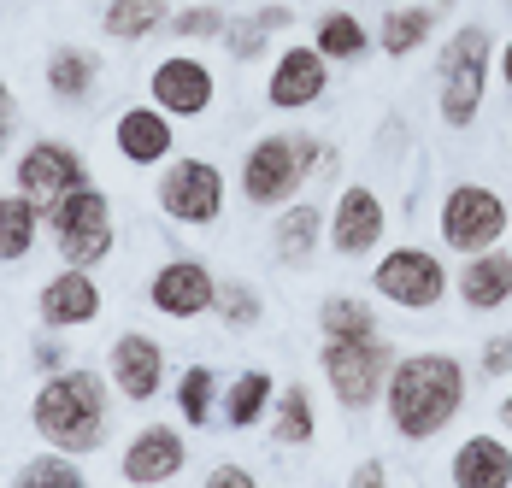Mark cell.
Returning <instances> with one entry per match:
<instances>
[{
    "label": "cell",
    "instance_id": "cell-6",
    "mask_svg": "<svg viewBox=\"0 0 512 488\" xmlns=\"http://www.w3.org/2000/svg\"><path fill=\"white\" fill-rule=\"evenodd\" d=\"M507 200L483 183H460L454 195L442 200V242L454 253H483L507 236Z\"/></svg>",
    "mask_w": 512,
    "mask_h": 488
},
{
    "label": "cell",
    "instance_id": "cell-21",
    "mask_svg": "<svg viewBox=\"0 0 512 488\" xmlns=\"http://www.w3.org/2000/svg\"><path fill=\"white\" fill-rule=\"evenodd\" d=\"M318 230H324V212L318 206H289L283 218H277V253L289 259V265H307L312 253H318Z\"/></svg>",
    "mask_w": 512,
    "mask_h": 488
},
{
    "label": "cell",
    "instance_id": "cell-15",
    "mask_svg": "<svg viewBox=\"0 0 512 488\" xmlns=\"http://www.w3.org/2000/svg\"><path fill=\"white\" fill-rule=\"evenodd\" d=\"M154 100H159V112L201 118L212 106V71L201 59H165V65H154Z\"/></svg>",
    "mask_w": 512,
    "mask_h": 488
},
{
    "label": "cell",
    "instance_id": "cell-36",
    "mask_svg": "<svg viewBox=\"0 0 512 488\" xmlns=\"http://www.w3.org/2000/svg\"><path fill=\"white\" fill-rule=\"evenodd\" d=\"M206 488H254V477H248L242 465H212V477H206Z\"/></svg>",
    "mask_w": 512,
    "mask_h": 488
},
{
    "label": "cell",
    "instance_id": "cell-28",
    "mask_svg": "<svg viewBox=\"0 0 512 488\" xmlns=\"http://www.w3.org/2000/svg\"><path fill=\"white\" fill-rule=\"evenodd\" d=\"M318 324H324V336H377V318H371V306H365V300H354V294H336V300H324Z\"/></svg>",
    "mask_w": 512,
    "mask_h": 488
},
{
    "label": "cell",
    "instance_id": "cell-20",
    "mask_svg": "<svg viewBox=\"0 0 512 488\" xmlns=\"http://www.w3.org/2000/svg\"><path fill=\"white\" fill-rule=\"evenodd\" d=\"M112 136H118V153H124L130 165H154V159L171 153V124H165L159 112H148V106H130Z\"/></svg>",
    "mask_w": 512,
    "mask_h": 488
},
{
    "label": "cell",
    "instance_id": "cell-24",
    "mask_svg": "<svg viewBox=\"0 0 512 488\" xmlns=\"http://www.w3.org/2000/svg\"><path fill=\"white\" fill-rule=\"evenodd\" d=\"M265 400H271V377H265V371H242V377L230 383V394H224V418H230L236 430H248V424H259Z\"/></svg>",
    "mask_w": 512,
    "mask_h": 488
},
{
    "label": "cell",
    "instance_id": "cell-25",
    "mask_svg": "<svg viewBox=\"0 0 512 488\" xmlns=\"http://www.w3.org/2000/svg\"><path fill=\"white\" fill-rule=\"evenodd\" d=\"M95 53H77V48H59L48 59V83H53V95H65V100H83L89 95V83H95Z\"/></svg>",
    "mask_w": 512,
    "mask_h": 488
},
{
    "label": "cell",
    "instance_id": "cell-10",
    "mask_svg": "<svg viewBox=\"0 0 512 488\" xmlns=\"http://www.w3.org/2000/svg\"><path fill=\"white\" fill-rule=\"evenodd\" d=\"M159 206H165L171 218H183V224H212L218 206H224V177H218V165H206V159H177V165L159 177Z\"/></svg>",
    "mask_w": 512,
    "mask_h": 488
},
{
    "label": "cell",
    "instance_id": "cell-27",
    "mask_svg": "<svg viewBox=\"0 0 512 488\" xmlns=\"http://www.w3.org/2000/svg\"><path fill=\"white\" fill-rule=\"evenodd\" d=\"M430 24H436V18H430L424 6H395V12L383 18V53H389V59H407V53L430 36Z\"/></svg>",
    "mask_w": 512,
    "mask_h": 488
},
{
    "label": "cell",
    "instance_id": "cell-9",
    "mask_svg": "<svg viewBox=\"0 0 512 488\" xmlns=\"http://www.w3.org/2000/svg\"><path fill=\"white\" fill-rule=\"evenodd\" d=\"M83 183H89V171H83V159L65 142H36L18 159V195L36 200V212H53L59 200L71 195V189H83Z\"/></svg>",
    "mask_w": 512,
    "mask_h": 488
},
{
    "label": "cell",
    "instance_id": "cell-37",
    "mask_svg": "<svg viewBox=\"0 0 512 488\" xmlns=\"http://www.w3.org/2000/svg\"><path fill=\"white\" fill-rule=\"evenodd\" d=\"M36 365L59 371V365H65V347H59V342H42V347H36Z\"/></svg>",
    "mask_w": 512,
    "mask_h": 488
},
{
    "label": "cell",
    "instance_id": "cell-5",
    "mask_svg": "<svg viewBox=\"0 0 512 488\" xmlns=\"http://www.w3.org/2000/svg\"><path fill=\"white\" fill-rule=\"evenodd\" d=\"M48 224H53V236H59V253L71 265H101L106 253H112V206H106V195L95 183L71 189L48 212Z\"/></svg>",
    "mask_w": 512,
    "mask_h": 488
},
{
    "label": "cell",
    "instance_id": "cell-34",
    "mask_svg": "<svg viewBox=\"0 0 512 488\" xmlns=\"http://www.w3.org/2000/svg\"><path fill=\"white\" fill-rule=\"evenodd\" d=\"M171 24H177V36H224V12H212V6H189Z\"/></svg>",
    "mask_w": 512,
    "mask_h": 488
},
{
    "label": "cell",
    "instance_id": "cell-19",
    "mask_svg": "<svg viewBox=\"0 0 512 488\" xmlns=\"http://www.w3.org/2000/svg\"><path fill=\"white\" fill-rule=\"evenodd\" d=\"M454 483L460 488H507L512 483V453L495 436H471L454 453Z\"/></svg>",
    "mask_w": 512,
    "mask_h": 488
},
{
    "label": "cell",
    "instance_id": "cell-8",
    "mask_svg": "<svg viewBox=\"0 0 512 488\" xmlns=\"http://www.w3.org/2000/svg\"><path fill=\"white\" fill-rule=\"evenodd\" d=\"M301 177H307V159H301V142H295V136H265V142H254V153L242 159V195L254 200V206H283V200H295Z\"/></svg>",
    "mask_w": 512,
    "mask_h": 488
},
{
    "label": "cell",
    "instance_id": "cell-35",
    "mask_svg": "<svg viewBox=\"0 0 512 488\" xmlns=\"http://www.w3.org/2000/svg\"><path fill=\"white\" fill-rule=\"evenodd\" d=\"M483 371H489V377H507L512 371V336H489V347H483Z\"/></svg>",
    "mask_w": 512,
    "mask_h": 488
},
{
    "label": "cell",
    "instance_id": "cell-7",
    "mask_svg": "<svg viewBox=\"0 0 512 488\" xmlns=\"http://www.w3.org/2000/svg\"><path fill=\"white\" fill-rule=\"evenodd\" d=\"M371 283H377L383 300H395V306H407V312H424V306H436V300H442L448 271H442V259H436V253H424V247H395V253H383V259H377Z\"/></svg>",
    "mask_w": 512,
    "mask_h": 488
},
{
    "label": "cell",
    "instance_id": "cell-38",
    "mask_svg": "<svg viewBox=\"0 0 512 488\" xmlns=\"http://www.w3.org/2000/svg\"><path fill=\"white\" fill-rule=\"evenodd\" d=\"M6 136H12V89L0 83V147H6Z\"/></svg>",
    "mask_w": 512,
    "mask_h": 488
},
{
    "label": "cell",
    "instance_id": "cell-39",
    "mask_svg": "<svg viewBox=\"0 0 512 488\" xmlns=\"http://www.w3.org/2000/svg\"><path fill=\"white\" fill-rule=\"evenodd\" d=\"M383 483V465H377V459H371V465H359L354 471V488H377Z\"/></svg>",
    "mask_w": 512,
    "mask_h": 488
},
{
    "label": "cell",
    "instance_id": "cell-12",
    "mask_svg": "<svg viewBox=\"0 0 512 488\" xmlns=\"http://www.w3.org/2000/svg\"><path fill=\"white\" fill-rule=\"evenodd\" d=\"M383 200L371 195V189H342L336 200V212H330V247L342 253V259H359V253H371V247L383 242Z\"/></svg>",
    "mask_w": 512,
    "mask_h": 488
},
{
    "label": "cell",
    "instance_id": "cell-31",
    "mask_svg": "<svg viewBox=\"0 0 512 488\" xmlns=\"http://www.w3.org/2000/svg\"><path fill=\"white\" fill-rule=\"evenodd\" d=\"M289 18H295L289 6H265V12H254L242 30H224V36H230V53H236V59H254V53L265 48V30H283Z\"/></svg>",
    "mask_w": 512,
    "mask_h": 488
},
{
    "label": "cell",
    "instance_id": "cell-40",
    "mask_svg": "<svg viewBox=\"0 0 512 488\" xmlns=\"http://www.w3.org/2000/svg\"><path fill=\"white\" fill-rule=\"evenodd\" d=\"M501 77H507V89H512V42H507V53H501Z\"/></svg>",
    "mask_w": 512,
    "mask_h": 488
},
{
    "label": "cell",
    "instance_id": "cell-18",
    "mask_svg": "<svg viewBox=\"0 0 512 488\" xmlns=\"http://www.w3.org/2000/svg\"><path fill=\"white\" fill-rule=\"evenodd\" d=\"M95 312H101V289L89 283L83 265H71L65 277H53L48 289H42V318L59 324V330H65V324H89Z\"/></svg>",
    "mask_w": 512,
    "mask_h": 488
},
{
    "label": "cell",
    "instance_id": "cell-11",
    "mask_svg": "<svg viewBox=\"0 0 512 488\" xmlns=\"http://www.w3.org/2000/svg\"><path fill=\"white\" fill-rule=\"evenodd\" d=\"M148 300H154L165 318H201V312H212V300H218V283L206 277L201 259H171V265L154 271Z\"/></svg>",
    "mask_w": 512,
    "mask_h": 488
},
{
    "label": "cell",
    "instance_id": "cell-41",
    "mask_svg": "<svg viewBox=\"0 0 512 488\" xmlns=\"http://www.w3.org/2000/svg\"><path fill=\"white\" fill-rule=\"evenodd\" d=\"M501 418H507V424H512V394H507V400H501Z\"/></svg>",
    "mask_w": 512,
    "mask_h": 488
},
{
    "label": "cell",
    "instance_id": "cell-26",
    "mask_svg": "<svg viewBox=\"0 0 512 488\" xmlns=\"http://www.w3.org/2000/svg\"><path fill=\"white\" fill-rule=\"evenodd\" d=\"M159 18H165L159 0H112V6H106V36H118V42H142L148 30H159Z\"/></svg>",
    "mask_w": 512,
    "mask_h": 488
},
{
    "label": "cell",
    "instance_id": "cell-17",
    "mask_svg": "<svg viewBox=\"0 0 512 488\" xmlns=\"http://www.w3.org/2000/svg\"><path fill=\"white\" fill-rule=\"evenodd\" d=\"M460 300H465V306H477V312L507 306V300H512V253H489V247H483L477 259H465Z\"/></svg>",
    "mask_w": 512,
    "mask_h": 488
},
{
    "label": "cell",
    "instance_id": "cell-23",
    "mask_svg": "<svg viewBox=\"0 0 512 488\" xmlns=\"http://www.w3.org/2000/svg\"><path fill=\"white\" fill-rule=\"evenodd\" d=\"M36 200L24 195H0V259H24L36 242Z\"/></svg>",
    "mask_w": 512,
    "mask_h": 488
},
{
    "label": "cell",
    "instance_id": "cell-1",
    "mask_svg": "<svg viewBox=\"0 0 512 488\" xmlns=\"http://www.w3.org/2000/svg\"><path fill=\"white\" fill-rule=\"evenodd\" d=\"M383 406H389V424L407 441H430L436 430H448L454 412L465 406L460 359H448V353L395 359V365H389V383H383Z\"/></svg>",
    "mask_w": 512,
    "mask_h": 488
},
{
    "label": "cell",
    "instance_id": "cell-14",
    "mask_svg": "<svg viewBox=\"0 0 512 488\" xmlns=\"http://www.w3.org/2000/svg\"><path fill=\"white\" fill-rule=\"evenodd\" d=\"M189 459V441L177 436L171 424H148L142 436L124 447V477L130 483H171Z\"/></svg>",
    "mask_w": 512,
    "mask_h": 488
},
{
    "label": "cell",
    "instance_id": "cell-2",
    "mask_svg": "<svg viewBox=\"0 0 512 488\" xmlns=\"http://www.w3.org/2000/svg\"><path fill=\"white\" fill-rule=\"evenodd\" d=\"M36 430L59 453H95L106 430V389L95 371H53L36 394Z\"/></svg>",
    "mask_w": 512,
    "mask_h": 488
},
{
    "label": "cell",
    "instance_id": "cell-30",
    "mask_svg": "<svg viewBox=\"0 0 512 488\" xmlns=\"http://www.w3.org/2000/svg\"><path fill=\"white\" fill-rule=\"evenodd\" d=\"M212 312H218L224 324H236V330H254L265 306H259L254 283H218V300H212Z\"/></svg>",
    "mask_w": 512,
    "mask_h": 488
},
{
    "label": "cell",
    "instance_id": "cell-16",
    "mask_svg": "<svg viewBox=\"0 0 512 488\" xmlns=\"http://www.w3.org/2000/svg\"><path fill=\"white\" fill-rule=\"evenodd\" d=\"M159 371H165V353H159L154 336H118L112 342V383L118 394H130V400H154L159 394Z\"/></svg>",
    "mask_w": 512,
    "mask_h": 488
},
{
    "label": "cell",
    "instance_id": "cell-29",
    "mask_svg": "<svg viewBox=\"0 0 512 488\" xmlns=\"http://www.w3.org/2000/svg\"><path fill=\"white\" fill-rule=\"evenodd\" d=\"M277 441L283 447H307L312 441V394L307 389H283V400H277Z\"/></svg>",
    "mask_w": 512,
    "mask_h": 488
},
{
    "label": "cell",
    "instance_id": "cell-13",
    "mask_svg": "<svg viewBox=\"0 0 512 488\" xmlns=\"http://www.w3.org/2000/svg\"><path fill=\"white\" fill-rule=\"evenodd\" d=\"M324 83H330L324 53L318 48H289L283 59H277L265 95H271V106H283V112H301V106H312V100L324 95Z\"/></svg>",
    "mask_w": 512,
    "mask_h": 488
},
{
    "label": "cell",
    "instance_id": "cell-3",
    "mask_svg": "<svg viewBox=\"0 0 512 488\" xmlns=\"http://www.w3.org/2000/svg\"><path fill=\"white\" fill-rule=\"evenodd\" d=\"M389 365L395 359L377 336H324V377L348 412H365L371 400H383Z\"/></svg>",
    "mask_w": 512,
    "mask_h": 488
},
{
    "label": "cell",
    "instance_id": "cell-4",
    "mask_svg": "<svg viewBox=\"0 0 512 488\" xmlns=\"http://www.w3.org/2000/svg\"><path fill=\"white\" fill-rule=\"evenodd\" d=\"M483 77H489V30L465 24L442 48V124L465 130L483 106Z\"/></svg>",
    "mask_w": 512,
    "mask_h": 488
},
{
    "label": "cell",
    "instance_id": "cell-22",
    "mask_svg": "<svg viewBox=\"0 0 512 488\" xmlns=\"http://www.w3.org/2000/svg\"><path fill=\"white\" fill-rule=\"evenodd\" d=\"M312 48L324 53V59H359V53L371 48V36H365V24H359L354 12H324Z\"/></svg>",
    "mask_w": 512,
    "mask_h": 488
},
{
    "label": "cell",
    "instance_id": "cell-32",
    "mask_svg": "<svg viewBox=\"0 0 512 488\" xmlns=\"http://www.w3.org/2000/svg\"><path fill=\"white\" fill-rule=\"evenodd\" d=\"M212 389H218V383H212L206 365H189V371H183V383H177V406H183L189 424H206V418H212Z\"/></svg>",
    "mask_w": 512,
    "mask_h": 488
},
{
    "label": "cell",
    "instance_id": "cell-33",
    "mask_svg": "<svg viewBox=\"0 0 512 488\" xmlns=\"http://www.w3.org/2000/svg\"><path fill=\"white\" fill-rule=\"evenodd\" d=\"M18 488H83V471L71 459H36V465H24Z\"/></svg>",
    "mask_w": 512,
    "mask_h": 488
}]
</instances>
